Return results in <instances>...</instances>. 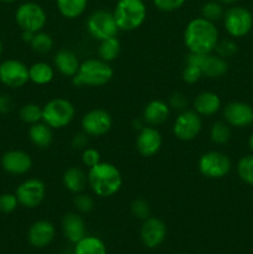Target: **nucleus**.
Segmentation results:
<instances>
[{"label": "nucleus", "instance_id": "obj_47", "mask_svg": "<svg viewBox=\"0 0 253 254\" xmlns=\"http://www.w3.org/2000/svg\"><path fill=\"white\" fill-rule=\"evenodd\" d=\"M220 2H222V4H227V5H231V4H235V2H237L238 0H218Z\"/></svg>", "mask_w": 253, "mask_h": 254}, {"label": "nucleus", "instance_id": "obj_18", "mask_svg": "<svg viewBox=\"0 0 253 254\" xmlns=\"http://www.w3.org/2000/svg\"><path fill=\"white\" fill-rule=\"evenodd\" d=\"M140 237L144 246L148 248H156L164 242L166 237V226L160 218L149 217L141 226Z\"/></svg>", "mask_w": 253, "mask_h": 254}, {"label": "nucleus", "instance_id": "obj_36", "mask_svg": "<svg viewBox=\"0 0 253 254\" xmlns=\"http://www.w3.org/2000/svg\"><path fill=\"white\" fill-rule=\"evenodd\" d=\"M131 213L139 220L145 221L150 217V206L144 198H135L130 205Z\"/></svg>", "mask_w": 253, "mask_h": 254}, {"label": "nucleus", "instance_id": "obj_43", "mask_svg": "<svg viewBox=\"0 0 253 254\" xmlns=\"http://www.w3.org/2000/svg\"><path fill=\"white\" fill-rule=\"evenodd\" d=\"M87 144H88V135L84 131L74 134L72 138V148L74 150H83L87 148Z\"/></svg>", "mask_w": 253, "mask_h": 254}, {"label": "nucleus", "instance_id": "obj_26", "mask_svg": "<svg viewBox=\"0 0 253 254\" xmlns=\"http://www.w3.org/2000/svg\"><path fill=\"white\" fill-rule=\"evenodd\" d=\"M54 67L47 62H35L34 64L29 67L30 81L35 84H39V86L50 83L54 79Z\"/></svg>", "mask_w": 253, "mask_h": 254}, {"label": "nucleus", "instance_id": "obj_35", "mask_svg": "<svg viewBox=\"0 0 253 254\" xmlns=\"http://www.w3.org/2000/svg\"><path fill=\"white\" fill-rule=\"evenodd\" d=\"M73 205L76 207V210L79 211L81 213H88L93 210L94 201L87 193L79 192L76 193V196L73 197Z\"/></svg>", "mask_w": 253, "mask_h": 254}, {"label": "nucleus", "instance_id": "obj_7", "mask_svg": "<svg viewBox=\"0 0 253 254\" xmlns=\"http://www.w3.org/2000/svg\"><path fill=\"white\" fill-rule=\"evenodd\" d=\"M86 27L88 34L98 41L117 36L119 31L113 12L107 10H96L92 12L87 19Z\"/></svg>", "mask_w": 253, "mask_h": 254}, {"label": "nucleus", "instance_id": "obj_42", "mask_svg": "<svg viewBox=\"0 0 253 254\" xmlns=\"http://www.w3.org/2000/svg\"><path fill=\"white\" fill-rule=\"evenodd\" d=\"M169 106L171 108L176 109L179 112L185 111L186 107H188V98L184 93H180V92H175V93L171 94L170 99H169Z\"/></svg>", "mask_w": 253, "mask_h": 254}, {"label": "nucleus", "instance_id": "obj_45", "mask_svg": "<svg viewBox=\"0 0 253 254\" xmlns=\"http://www.w3.org/2000/svg\"><path fill=\"white\" fill-rule=\"evenodd\" d=\"M35 34H36V32H31V31H22V34H21V39H22V41H25V42H27V44H30V42L32 41V39H34Z\"/></svg>", "mask_w": 253, "mask_h": 254}, {"label": "nucleus", "instance_id": "obj_24", "mask_svg": "<svg viewBox=\"0 0 253 254\" xmlns=\"http://www.w3.org/2000/svg\"><path fill=\"white\" fill-rule=\"evenodd\" d=\"M62 184L72 193L83 192L84 189L88 185V178L87 174L78 166H71L67 169L62 176Z\"/></svg>", "mask_w": 253, "mask_h": 254}, {"label": "nucleus", "instance_id": "obj_46", "mask_svg": "<svg viewBox=\"0 0 253 254\" xmlns=\"http://www.w3.org/2000/svg\"><path fill=\"white\" fill-rule=\"evenodd\" d=\"M133 126H134V128L135 129H138V130H140V129H143L144 128V126H143V122L141 121H134V123H133Z\"/></svg>", "mask_w": 253, "mask_h": 254}, {"label": "nucleus", "instance_id": "obj_40", "mask_svg": "<svg viewBox=\"0 0 253 254\" xmlns=\"http://www.w3.org/2000/svg\"><path fill=\"white\" fill-rule=\"evenodd\" d=\"M185 1L186 0H153L156 9L164 12H171L180 9Z\"/></svg>", "mask_w": 253, "mask_h": 254}, {"label": "nucleus", "instance_id": "obj_11", "mask_svg": "<svg viewBox=\"0 0 253 254\" xmlns=\"http://www.w3.org/2000/svg\"><path fill=\"white\" fill-rule=\"evenodd\" d=\"M201 129H202V119L200 114L196 113L193 109L192 111L185 109L176 117L173 126V133L179 140L190 141L200 134Z\"/></svg>", "mask_w": 253, "mask_h": 254}, {"label": "nucleus", "instance_id": "obj_25", "mask_svg": "<svg viewBox=\"0 0 253 254\" xmlns=\"http://www.w3.org/2000/svg\"><path fill=\"white\" fill-rule=\"evenodd\" d=\"M29 138L31 143L39 149H47L54 140V133L51 127L44 122L32 124L29 129Z\"/></svg>", "mask_w": 253, "mask_h": 254}, {"label": "nucleus", "instance_id": "obj_22", "mask_svg": "<svg viewBox=\"0 0 253 254\" xmlns=\"http://www.w3.org/2000/svg\"><path fill=\"white\" fill-rule=\"evenodd\" d=\"M221 108V99L218 94L205 91L198 93L193 99V111L201 117H211Z\"/></svg>", "mask_w": 253, "mask_h": 254}, {"label": "nucleus", "instance_id": "obj_21", "mask_svg": "<svg viewBox=\"0 0 253 254\" xmlns=\"http://www.w3.org/2000/svg\"><path fill=\"white\" fill-rule=\"evenodd\" d=\"M62 231L69 242L77 243L86 236V223L77 213H66L62 218Z\"/></svg>", "mask_w": 253, "mask_h": 254}, {"label": "nucleus", "instance_id": "obj_49", "mask_svg": "<svg viewBox=\"0 0 253 254\" xmlns=\"http://www.w3.org/2000/svg\"><path fill=\"white\" fill-rule=\"evenodd\" d=\"M0 1H2V2H14V1H17V0H0Z\"/></svg>", "mask_w": 253, "mask_h": 254}, {"label": "nucleus", "instance_id": "obj_38", "mask_svg": "<svg viewBox=\"0 0 253 254\" xmlns=\"http://www.w3.org/2000/svg\"><path fill=\"white\" fill-rule=\"evenodd\" d=\"M215 50L216 52H217L218 56L226 59V57H232L233 55L237 52L238 47L235 41L227 39V40H222V41H218L217 46H216Z\"/></svg>", "mask_w": 253, "mask_h": 254}, {"label": "nucleus", "instance_id": "obj_2", "mask_svg": "<svg viewBox=\"0 0 253 254\" xmlns=\"http://www.w3.org/2000/svg\"><path fill=\"white\" fill-rule=\"evenodd\" d=\"M88 186L92 192L99 197H111L121 190L123 185V178L114 164L101 161L97 165L89 168Z\"/></svg>", "mask_w": 253, "mask_h": 254}, {"label": "nucleus", "instance_id": "obj_34", "mask_svg": "<svg viewBox=\"0 0 253 254\" xmlns=\"http://www.w3.org/2000/svg\"><path fill=\"white\" fill-rule=\"evenodd\" d=\"M237 174L241 180L253 186V155H246L238 161Z\"/></svg>", "mask_w": 253, "mask_h": 254}, {"label": "nucleus", "instance_id": "obj_37", "mask_svg": "<svg viewBox=\"0 0 253 254\" xmlns=\"http://www.w3.org/2000/svg\"><path fill=\"white\" fill-rule=\"evenodd\" d=\"M19 206V201L15 193H2L0 195V212L12 213Z\"/></svg>", "mask_w": 253, "mask_h": 254}, {"label": "nucleus", "instance_id": "obj_16", "mask_svg": "<svg viewBox=\"0 0 253 254\" xmlns=\"http://www.w3.org/2000/svg\"><path fill=\"white\" fill-rule=\"evenodd\" d=\"M223 118L230 127L246 128L253 123V108L245 102H230L223 108Z\"/></svg>", "mask_w": 253, "mask_h": 254}, {"label": "nucleus", "instance_id": "obj_32", "mask_svg": "<svg viewBox=\"0 0 253 254\" xmlns=\"http://www.w3.org/2000/svg\"><path fill=\"white\" fill-rule=\"evenodd\" d=\"M19 116L24 123L30 124V126L36 124L42 121V107L35 103H27L21 107Z\"/></svg>", "mask_w": 253, "mask_h": 254}, {"label": "nucleus", "instance_id": "obj_48", "mask_svg": "<svg viewBox=\"0 0 253 254\" xmlns=\"http://www.w3.org/2000/svg\"><path fill=\"white\" fill-rule=\"evenodd\" d=\"M248 145H250L251 150L253 151V133L251 134V136H250V140H248Z\"/></svg>", "mask_w": 253, "mask_h": 254}, {"label": "nucleus", "instance_id": "obj_23", "mask_svg": "<svg viewBox=\"0 0 253 254\" xmlns=\"http://www.w3.org/2000/svg\"><path fill=\"white\" fill-rule=\"evenodd\" d=\"M54 64L57 71L64 77H73L79 68L78 57L69 50H59L54 56Z\"/></svg>", "mask_w": 253, "mask_h": 254}, {"label": "nucleus", "instance_id": "obj_31", "mask_svg": "<svg viewBox=\"0 0 253 254\" xmlns=\"http://www.w3.org/2000/svg\"><path fill=\"white\" fill-rule=\"evenodd\" d=\"M54 45L55 42L51 35L44 31L36 32L34 39H32V41L30 42V46H31L32 51L40 55L49 54V52L54 49Z\"/></svg>", "mask_w": 253, "mask_h": 254}, {"label": "nucleus", "instance_id": "obj_27", "mask_svg": "<svg viewBox=\"0 0 253 254\" xmlns=\"http://www.w3.org/2000/svg\"><path fill=\"white\" fill-rule=\"evenodd\" d=\"M56 5L62 16L73 20L86 11L88 0H56Z\"/></svg>", "mask_w": 253, "mask_h": 254}, {"label": "nucleus", "instance_id": "obj_28", "mask_svg": "<svg viewBox=\"0 0 253 254\" xmlns=\"http://www.w3.org/2000/svg\"><path fill=\"white\" fill-rule=\"evenodd\" d=\"M74 254H107V248L103 241L98 237L84 236L76 243Z\"/></svg>", "mask_w": 253, "mask_h": 254}, {"label": "nucleus", "instance_id": "obj_9", "mask_svg": "<svg viewBox=\"0 0 253 254\" xmlns=\"http://www.w3.org/2000/svg\"><path fill=\"white\" fill-rule=\"evenodd\" d=\"M223 25L230 36L243 37L252 29L253 16L246 7L232 6L223 15Z\"/></svg>", "mask_w": 253, "mask_h": 254}, {"label": "nucleus", "instance_id": "obj_44", "mask_svg": "<svg viewBox=\"0 0 253 254\" xmlns=\"http://www.w3.org/2000/svg\"><path fill=\"white\" fill-rule=\"evenodd\" d=\"M14 102L7 94H0V114H7L12 111Z\"/></svg>", "mask_w": 253, "mask_h": 254}, {"label": "nucleus", "instance_id": "obj_12", "mask_svg": "<svg viewBox=\"0 0 253 254\" xmlns=\"http://www.w3.org/2000/svg\"><path fill=\"white\" fill-rule=\"evenodd\" d=\"M19 205L26 208H36L42 203L46 196V186L40 179L31 178L22 181L15 191Z\"/></svg>", "mask_w": 253, "mask_h": 254}, {"label": "nucleus", "instance_id": "obj_15", "mask_svg": "<svg viewBox=\"0 0 253 254\" xmlns=\"http://www.w3.org/2000/svg\"><path fill=\"white\" fill-rule=\"evenodd\" d=\"M163 138L160 131L154 127H144L139 130L135 140V148L144 158H153L160 151Z\"/></svg>", "mask_w": 253, "mask_h": 254}, {"label": "nucleus", "instance_id": "obj_13", "mask_svg": "<svg viewBox=\"0 0 253 254\" xmlns=\"http://www.w3.org/2000/svg\"><path fill=\"white\" fill-rule=\"evenodd\" d=\"M29 81V67L24 62L9 59L0 64V82L6 87L21 88Z\"/></svg>", "mask_w": 253, "mask_h": 254}, {"label": "nucleus", "instance_id": "obj_41", "mask_svg": "<svg viewBox=\"0 0 253 254\" xmlns=\"http://www.w3.org/2000/svg\"><path fill=\"white\" fill-rule=\"evenodd\" d=\"M201 77H202V73H201L198 67L193 66V64H186L185 68H184L183 71V79L185 83H189V84L196 83V82L200 81Z\"/></svg>", "mask_w": 253, "mask_h": 254}, {"label": "nucleus", "instance_id": "obj_51", "mask_svg": "<svg viewBox=\"0 0 253 254\" xmlns=\"http://www.w3.org/2000/svg\"><path fill=\"white\" fill-rule=\"evenodd\" d=\"M180 254H184V253H180Z\"/></svg>", "mask_w": 253, "mask_h": 254}, {"label": "nucleus", "instance_id": "obj_3", "mask_svg": "<svg viewBox=\"0 0 253 254\" xmlns=\"http://www.w3.org/2000/svg\"><path fill=\"white\" fill-rule=\"evenodd\" d=\"M113 78V68L109 62L98 59H88L79 64L77 73L72 77L76 87H101Z\"/></svg>", "mask_w": 253, "mask_h": 254}, {"label": "nucleus", "instance_id": "obj_50", "mask_svg": "<svg viewBox=\"0 0 253 254\" xmlns=\"http://www.w3.org/2000/svg\"><path fill=\"white\" fill-rule=\"evenodd\" d=\"M2 49H4V47H2V42L0 41V55L2 54Z\"/></svg>", "mask_w": 253, "mask_h": 254}, {"label": "nucleus", "instance_id": "obj_14", "mask_svg": "<svg viewBox=\"0 0 253 254\" xmlns=\"http://www.w3.org/2000/svg\"><path fill=\"white\" fill-rule=\"evenodd\" d=\"M113 124L112 116L104 109H92L87 112L81 121L82 131L88 136H102L108 133Z\"/></svg>", "mask_w": 253, "mask_h": 254}, {"label": "nucleus", "instance_id": "obj_39", "mask_svg": "<svg viewBox=\"0 0 253 254\" xmlns=\"http://www.w3.org/2000/svg\"><path fill=\"white\" fill-rule=\"evenodd\" d=\"M82 163L87 168L97 165L101 163V153L94 148H86L82 150Z\"/></svg>", "mask_w": 253, "mask_h": 254}, {"label": "nucleus", "instance_id": "obj_4", "mask_svg": "<svg viewBox=\"0 0 253 254\" xmlns=\"http://www.w3.org/2000/svg\"><path fill=\"white\" fill-rule=\"evenodd\" d=\"M113 15L119 30L134 31L145 21L146 5L143 0H118Z\"/></svg>", "mask_w": 253, "mask_h": 254}, {"label": "nucleus", "instance_id": "obj_33", "mask_svg": "<svg viewBox=\"0 0 253 254\" xmlns=\"http://www.w3.org/2000/svg\"><path fill=\"white\" fill-rule=\"evenodd\" d=\"M225 15L223 7L220 1H207L201 7V16L211 22H216L221 20Z\"/></svg>", "mask_w": 253, "mask_h": 254}, {"label": "nucleus", "instance_id": "obj_30", "mask_svg": "<svg viewBox=\"0 0 253 254\" xmlns=\"http://www.w3.org/2000/svg\"><path fill=\"white\" fill-rule=\"evenodd\" d=\"M210 139L213 144L223 145L231 139L230 124L223 121H218L212 124L210 129Z\"/></svg>", "mask_w": 253, "mask_h": 254}, {"label": "nucleus", "instance_id": "obj_6", "mask_svg": "<svg viewBox=\"0 0 253 254\" xmlns=\"http://www.w3.org/2000/svg\"><path fill=\"white\" fill-rule=\"evenodd\" d=\"M15 21L22 31H42L47 22V14L44 7L34 1L22 2L15 11Z\"/></svg>", "mask_w": 253, "mask_h": 254}, {"label": "nucleus", "instance_id": "obj_8", "mask_svg": "<svg viewBox=\"0 0 253 254\" xmlns=\"http://www.w3.org/2000/svg\"><path fill=\"white\" fill-rule=\"evenodd\" d=\"M198 171L207 179H222L231 171V159L222 151L211 150L198 159Z\"/></svg>", "mask_w": 253, "mask_h": 254}, {"label": "nucleus", "instance_id": "obj_19", "mask_svg": "<svg viewBox=\"0 0 253 254\" xmlns=\"http://www.w3.org/2000/svg\"><path fill=\"white\" fill-rule=\"evenodd\" d=\"M30 245L36 248H44L49 246L55 238V226L50 221H36L30 227L27 233Z\"/></svg>", "mask_w": 253, "mask_h": 254}, {"label": "nucleus", "instance_id": "obj_10", "mask_svg": "<svg viewBox=\"0 0 253 254\" xmlns=\"http://www.w3.org/2000/svg\"><path fill=\"white\" fill-rule=\"evenodd\" d=\"M186 64L198 67L202 76L208 78H217L226 74L228 64L226 59L218 55L211 54H189L186 57Z\"/></svg>", "mask_w": 253, "mask_h": 254}, {"label": "nucleus", "instance_id": "obj_20", "mask_svg": "<svg viewBox=\"0 0 253 254\" xmlns=\"http://www.w3.org/2000/svg\"><path fill=\"white\" fill-rule=\"evenodd\" d=\"M170 116V106L161 99H154L145 106L143 111V119L151 127L165 123Z\"/></svg>", "mask_w": 253, "mask_h": 254}, {"label": "nucleus", "instance_id": "obj_29", "mask_svg": "<svg viewBox=\"0 0 253 254\" xmlns=\"http://www.w3.org/2000/svg\"><path fill=\"white\" fill-rule=\"evenodd\" d=\"M119 52H121V42L117 39V36L99 41L98 56L103 61H114L119 56Z\"/></svg>", "mask_w": 253, "mask_h": 254}, {"label": "nucleus", "instance_id": "obj_17", "mask_svg": "<svg viewBox=\"0 0 253 254\" xmlns=\"http://www.w3.org/2000/svg\"><path fill=\"white\" fill-rule=\"evenodd\" d=\"M1 168L10 175H25L32 168V159L24 150H9L2 154Z\"/></svg>", "mask_w": 253, "mask_h": 254}, {"label": "nucleus", "instance_id": "obj_1", "mask_svg": "<svg viewBox=\"0 0 253 254\" xmlns=\"http://www.w3.org/2000/svg\"><path fill=\"white\" fill-rule=\"evenodd\" d=\"M218 30L215 22L195 17L186 25L184 42L190 54H211L218 44Z\"/></svg>", "mask_w": 253, "mask_h": 254}, {"label": "nucleus", "instance_id": "obj_5", "mask_svg": "<svg viewBox=\"0 0 253 254\" xmlns=\"http://www.w3.org/2000/svg\"><path fill=\"white\" fill-rule=\"evenodd\" d=\"M76 116V108L66 98H54L42 107V122L52 129H62L68 126Z\"/></svg>", "mask_w": 253, "mask_h": 254}]
</instances>
